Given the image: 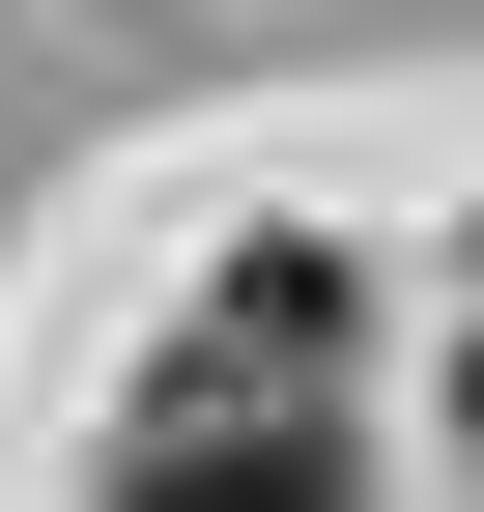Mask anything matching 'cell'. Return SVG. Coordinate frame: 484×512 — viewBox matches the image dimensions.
Segmentation results:
<instances>
[{"label":"cell","mask_w":484,"mask_h":512,"mask_svg":"<svg viewBox=\"0 0 484 512\" xmlns=\"http://www.w3.org/2000/svg\"><path fill=\"white\" fill-rule=\"evenodd\" d=\"M456 399H484V342H456Z\"/></svg>","instance_id":"obj_2"},{"label":"cell","mask_w":484,"mask_h":512,"mask_svg":"<svg viewBox=\"0 0 484 512\" xmlns=\"http://www.w3.org/2000/svg\"><path fill=\"white\" fill-rule=\"evenodd\" d=\"M342 370H200V342H171L143 370V456H114V512H342Z\"/></svg>","instance_id":"obj_1"}]
</instances>
